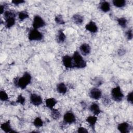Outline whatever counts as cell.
Segmentation results:
<instances>
[{"label":"cell","mask_w":133,"mask_h":133,"mask_svg":"<svg viewBox=\"0 0 133 133\" xmlns=\"http://www.w3.org/2000/svg\"><path fill=\"white\" fill-rule=\"evenodd\" d=\"M32 77L31 74L25 72L21 77H17L14 79V84L15 86L22 89H24L31 83Z\"/></svg>","instance_id":"obj_1"},{"label":"cell","mask_w":133,"mask_h":133,"mask_svg":"<svg viewBox=\"0 0 133 133\" xmlns=\"http://www.w3.org/2000/svg\"><path fill=\"white\" fill-rule=\"evenodd\" d=\"M72 57L73 67L77 69H83L87 66V63L78 51L74 52Z\"/></svg>","instance_id":"obj_2"},{"label":"cell","mask_w":133,"mask_h":133,"mask_svg":"<svg viewBox=\"0 0 133 133\" xmlns=\"http://www.w3.org/2000/svg\"><path fill=\"white\" fill-rule=\"evenodd\" d=\"M111 96L112 99L116 102L121 101L124 97L123 92L119 86H117L111 89Z\"/></svg>","instance_id":"obj_3"},{"label":"cell","mask_w":133,"mask_h":133,"mask_svg":"<svg viewBox=\"0 0 133 133\" xmlns=\"http://www.w3.org/2000/svg\"><path fill=\"white\" fill-rule=\"evenodd\" d=\"M28 37L29 40L30 41H39L42 40L44 36L42 32L37 29L33 28L30 30Z\"/></svg>","instance_id":"obj_4"},{"label":"cell","mask_w":133,"mask_h":133,"mask_svg":"<svg viewBox=\"0 0 133 133\" xmlns=\"http://www.w3.org/2000/svg\"><path fill=\"white\" fill-rule=\"evenodd\" d=\"M76 118L75 114L71 111H68L63 115V123L65 124H72L76 122Z\"/></svg>","instance_id":"obj_5"},{"label":"cell","mask_w":133,"mask_h":133,"mask_svg":"<svg viewBox=\"0 0 133 133\" xmlns=\"http://www.w3.org/2000/svg\"><path fill=\"white\" fill-rule=\"evenodd\" d=\"M45 21L40 16L38 15L34 16L32 22V26L34 29L38 30V29L45 26Z\"/></svg>","instance_id":"obj_6"},{"label":"cell","mask_w":133,"mask_h":133,"mask_svg":"<svg viewBox=\"0 0 133 133\" xmlns=\"http://www.w3.org/2000/svg\"><path fill=\"white\" fill-rule=\"evenodd\" d=\"M30 101L31 103L35 106H39L43 102L42 97L36 94H31L30 95Z\"/></svg>","instance_id":"obj_7"},{"label":"cell","mask_w":133,"mask_h":133,"mask_svg":"<svg viewBox=\"0 0 133 133\" xmlns=\"http://www.w3.org/2000/svg\"><path fill=\"white\" fill-rule=\"evenodd\" d=\"M89 96L91 98L94 100H98L102 98V92L98 88L94 87L90 90L89 92Z\"/></svg>","instance_id":"obj_8"},{"label":"cell","mask_w":133,"mask_h":133,"mask_svg":"<svg viewBox=\"0 0 133 133\" xmlns=\"http://www.w3.org/2000/svg\"><path fill=\"white\" fill-rule=\"evenodd\" d=\"M62 62L63 66L67 69L74 68L72 56L69 55H64L62 57Z\"/></svg>","instance_id":"obj_9"},{"label":"cell","mask_w":133,"mask_h":133,"mask_svg":"<svg viewBox=\"0 0 133 133\" xmlns=\"http://www.w3.org/2000/svg\"><path fill=\"white\" fill-rule=\"evenodd\" d=\"M117 129L122 133H128L131 129V127L129 123L124 122L118 125Z\"/></svg>","instance_id":"obj_10"},{"label":"cell","mask_w":133,"mask_h":133,"mask_svg":"<svg viewBox=\"0 0 133 133\" xmlns=\"http://www.w3.org/2000/svg\"><path fill=\"white\" fill-rule=\"evenodd\" d=\"M85 29L91 33H96L98 31V27L97 24L92 20L90 21L85 26Z\"/></svg>","instance_id":"obj_11"},{"label":"cell","mask_w":133,"mask_h":133,"mask_svg":"<svg viewBox=\"0 0 133 133\" xmlns=\"http://www.w3.org/2000/svg\"><path fill=\"white\" fill-rule=\"evenodd\" d=\"M89 110L94 115L96 116L102 112L99 105L96 102H92L91 103L89 107Z\"/></svg>","instance_id":"obj_12"},{"label":"cell","mask_w":133,"mask_h":133,"mask_svg":"<svg viewBox=\"0 0 133 133\" xmlns=\"http://www.w3.org/2000/svg\"><path fill=\"white\" fill-rule=\"evenodd\" d=\"M79 51L82 55L87 56L90 53L91 47L87 43H83L79 46Z\"/></svg>","instance_id":"obj_13"},{"label":"cell","mask_w":133,"mask_h":133,"mask_svg":"<svg viewBox=\"0 0 133 133\" xmlns=\"http://www.w3.org/2000/svg\"><path fill=\"white\" fill-rule=\"evenodd\" d=\"M98 121V117L96 116V115H90L88 116L86 118V122L89 124L90 127L93 130L95 129L96 124L97 123V122Z\"/></svg>","instance_id":"obj_14"},{"label":"cell","mask_w":133,"mask_h":133,"mask_svg":"<svg viewBox=\"0 0 133 133\" xmlns=\"http://www.w3.org/2000/svg\"><path fill=\"white\" fill-rule=\"evenodd\" d=\"M1 128L3 131L4 132L8 133V132H15L16 131L13 130L11 128L10 122L9 120L7 121L4 123H3L1 125Z\"/></svg>","instance_id":"obj_15"},{"label":"cell","mask_w":133,"mask_h":133,"mask_svg":"<svg viewBox=\"0 0 133 133\" xmlns=\"http://www.w3.org/2000/svg\"><path fill=\"white\" fill-rule=\"evenodd\" d=\"M99 8L103 12H108L110 10L111 5L108 1H101L99 3Z\"/></svg>","instance_id":"obj_16"},{"label":"cell","mask_w":133,"mask_h":133,"mask_svg":"<svg viewBox=\"0 0 133 133\" xmlns=\"http://www.w3.org/2000/svg\"><path fill=\"white\" fill-rule=\"evenodd\" d=\"M56 90L58 93L62 95H65L68 91V87L64 83L61 82L57 85Z\"/></svg>","instance_id":"obj_17"},{"label":"cell","mask_w":133,"mask_h":133,"mask_svg":"<svg viewBox=\"0 0 133 133\" xmlns=\"http://www.w3.org/2000/svg\"><path fill=\"white\" fill-rule=\"evenodd\" d=\"M45 105L48 109L51 110L57 103V100L54 98H49L45 100Z\"/></svg>","instance_id":"obj_18"},{"label":"cell","mask_w":133,"mask_h":133,"mask_svg":"<svg viewBox=\"0 0 133 133\" xmlns=\"http://www.w3.org/2000/svg\"><path fill=\"white\" fill-rule=\"evenodd\" d=\"M72 20L76 24L81 25L84 21V17L79 14H75L72 17Z\"/></svg>","instance_id":"obj_19"},{"label":"cell","mask_w":133,"mask_h":133,"mask_svg":"<svg viewBox=\"0 0 133 133\" xmlns=\"http://www.w3.org/2000/svg\"><path fill=\"white\" fill-rule=\"evenodd\" d=\"M5 26L7 29H10L16 23V17H11L5 19Z\"/></svg>","instance_id":"obj_20"},{"label":"cell","mask_w":133,"mask_h":133,"mask_svg":"<svg viewBox=\"0 0 133 133\" xmlns=\"http://www.w3.org/2000/svg\"><path fill=\"white\" fill-rule=\"evenodd\" d=\"M66 35L64 33L63 31L62 30H59L58 31L56 35V41L58 43H62L66 39Z\"/></svg>","instance_id":"obj_21"},{"label":"cell","mask_w":133,"mask_h":133,"mask_svg":"<svg viewBox=\"0 0 133 133\" xmlns=\"http://www.w3.org/2000/svg\"><path fill=\"white\" fill-rule=\"evenodd\" d=\"M50 116L53 119L57 120L61 117V113L58 109L53 108L51 110Z\"/></svg>","instance_id":"obj_22"},{"label":"cell","mask_w":133,"mask_h":133,"mask_svg":"<svg viewBox=\"0 0 133 133\" xmlns=\"http://www.w3.org/2000/svg\"><path fill=\"white\" fill-rule=\"evenodd\" d=\"M112 3L115 7L121 8L125 6L126 1L125 0H113Z\"/></svg>","instance_id":"obj_23"},{"label":"cell","mask_w":133,"mask_h":133,"mask_svg":"<svg viewBox=\"0 0 133 133\" xmlns=\"http://www.w3.org/2000/svg\"><path fill=\"white\" fill-rule=\"evenodd\" d=\"M18 17L20 21H22L29 17V14L26 11H21L18 13Z\"/></svg>","instance_id":"obj_24"},{"label":"cell","mask_w":133,"mask_h":133,"mask_svg":"<svg viewBox=\"0 0 133 133\" xmlns=\"http://www.w3.org/2000/svg\"><path fill=\"white\" fill-rule=\"evenodd\" d=\"M118 24L123 28H125L127 25V20L125 17H120L117 19Z\"/></svg>","instance_id":"obj_25"},{"label":"cell","mask_w":133,"mask_h":133,"mask_svg":"<svg viewBox=\"0 0 133 133\" xmlns=\"http://www.w3.org/2000/svg\"><path fill=\"white\" fill-rule=\"evenodd\" d=\"M33 125L36 127V128H39L41 127L42 126H43L44 124V122L42 120V119L39 117H36L35 118V119L33 121Z\"/></svg>","instance_id":"obj_26"},{"label":"cell","mask_w":133,"mask_h":133,"mask_svg":"<svg viewBox=\"0 0 133 133\" xmlns=\"http://www.w3.org/2000/svg\"><path fill=\"white\" fill-rule=\"evenodd\" d=\"M55 22L59 25H63L65 24V21L64 20L63 17L61 15H57L55 17Z\"/></svg>","instance_id":"obj_27"},{"label":"cell","mask_w":133,"mask_h":133,"mask_svg":"<svg viewBox=\"0 0 133 133\" xmlns=\"http://www.w3.org/2000/svg\"><path fill=\"white\" fill-rule=\"evenodd\" d=\"M4 18V19L11 17H16V14L14 10H6L4 13L3 14Z\"/></svg>","instance_id":"obj_28"},{"label":"cell","mask_w":133,"mask_h":133,"mask_svg":"<svg viewBox=\"0 0 133 133\" xmlns=\"http://www.w3.org/2000/svg\"><path fill=\"white\" fill-rule=\"evenodd\" d=\"M95 86L96 87H99L101 86L103 84V80L102 79H101L100 77H95L92 80V83H91Z\"/></svg>","instance_id":"obj_29"},{"label":"cell","mask_w":133,"mask_h":133,"mask_svg":"<svg viewBox=\"0 0 133 133\" xmlns=\"http://www.w3.org/2000/svg\"><path fill=\"white\" fill-rule=\"evenodd\" d=\"M9 97L7 92L4 90H1L0 91V99L2 101H6L8 100Z\"/></svg>","instance_id":"obj_30"},{"label":"cell","mask_w":133,"mask_h":133,"mask_svg":"<svg viewBox=\"0 0 133 133\" xmlns=\"http://www.w3.org/2000/svg\"><path fill=\"white\" fill-rule=\"evenodd\" d=\"M16 102L23 105L25 104V98L21 94H20L18 96Z\"/></svg>","instance_id":"obj_31"},{"label":"cell","mask_w":133,"mask_h":133,"mask_svg":"<svg viewBox=\"0 0 133 133\" xmlns=\"http://www.w3.org/2000/svg\"><path fill=\"white\" fill-rule=\"evenodd\" d=\"M125 35L127 38V39L129 41H130L132 39V37H133V34H132V29H128L125 33Z\"/></svg>","instance_id":"obj_32"},{"label":"cell","mask_w":133,"mask_h":133,"mask_svg":"<svg viewBox=\"0 0 133 133\" xmlns=\"http://www.w3.org/2000/svg\"><path fill=\"white\" fill-rule=\"evenodd\" d=\"M132 96H133V92L132 91H130V92H129L126 97V99L127 101H128V103H130L131 104H132Z\"/></svg>","instance_id":"obj_33"},{"label":"cell","mask_w":133,"mask_h":133,"mask_svg":"<svg viewBox=\"0 0 133 133\" xmlns=\"http://www.w3.org/2000/svg\"><path fill=\"white\" fill-rule=\"evenodd\" d=\"M77 132H81V133H88V131L85 127H82V126H80V127H78L77 130Z\"/></svg>","instance_id":"obj_34"},{"label":"cell","mask_w":133,"mask_h":133,"mask_svg":"<svg viewBox=\"0 0 133 133\" xmlns=\"http://www.w3.org/2000/svg\"><path fill=\"white\" fill-rule=\"evenodd\" d=\"M102 102L104 105H108L110 103V99L108 97H103L102 99Z\"/></svg>","instance_id":"obj_35"},{"label":"cell","mask_w":133,"mask_h":133,"mask_svg":"<svg viewBox=\"0 0 133 133\" xmlns=\"http://www.w3.org/2000/svg\"><path fill=\"white\" fill-rule=\"evenodd\" d=\"M11 3L15 5H19L25 3V1L23 0H14L11 1Z\"/></svg>","instance_id":"obj_36"},{"label":"cell","mask_w":133,"mask_h":133,"mask_svg":"<svg viewBox=\"0 0 133 133\" xmlns=\"http://www.w3.org/2000/svg\"><path fill=\"white\" fill-rule=\"evenodd\" d=\"M6 5L7 4H1L0 6V10H1V14H3L4 13V12L5 11V9L7 7H6Z\"/></svg>","instance_id":"obj_37"},{"label":"cell","mask_w":133,"mask_h":133,"mask_svg":"<svg viewBox=\"0 0 133 133\" xmlns=\"http://www.w3.org/2000/svg\"><path fill=\"white\" fill-rule=\"evenodd\" d=\"M125 49H120L118 51V54L119 56H122L124 55L125 54Z\"/></svg>","instance_id":"obj_38"}]
</instances>
